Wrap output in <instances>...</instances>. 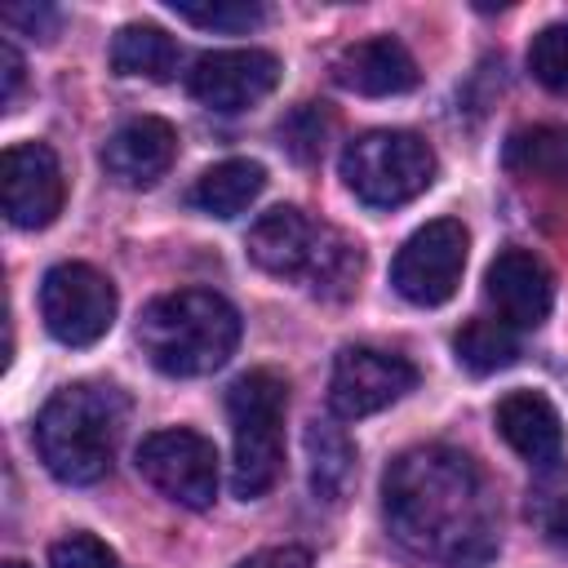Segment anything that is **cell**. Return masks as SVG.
<instances>
[{"mask_svg": "<svg viewBox=\"0 0 568 568\" xmlns=\"http://www.w3.org/2000/svg\"><path fill=\"white\" fill-rule=\"evenodd\" d=\"M382 519L390 541L422 568H484L501 537L484 470L444 444H417L386 466Z\"/></svg>", "mask_w": 568, "mask_h": 568, "instance_id": "obj_1", "label": "cell"}, {"mask_svg": "<svg viewBox=\"0 0 568 568\" xmlns=\"http://www.w3.org/2000/svg\"><path fill=\"white\" fill-rule=\"evenodd\" d=\"M124 395L102 382H71L36 417V448L53 479L62 484H98L111 475L120 435H124Z\"/></svg>", "mask_w": 568, "mask_h": 568, "instance_id": "obj_2", "label": "cell"}, {"mask_svg": "<svg viewBox=\"0 0 568 568\" xmlns=\"http://www.w3.org/2000/svg\"><path fill=\"white\" fill-rule=\"evenodd\" d=\"M244 244H248V257L266 275L302 280L315 297H328V302L351 297L359 288V275H364L359 244L346 231H337L328 222H315L311 213H302L293 204L266 209L248 226Z\"/></svg>", "mask_w": 568, "mask_h": 568, "instance_id": "obj_3", "label": "cell"}, {"mask_svg": "<svg viewBox=\"0 0 568 568\" xmlns=\"http://www.w3.org/2000/svg\"><path fill=\"white\" fill-rule=\"evenodd\" d=\"M138 346L164 377L217 373L240 346V311L213 288H178L142 306Z\"/></svg>", "mask_w": 568, "mask_h": 568, "instance_id": "obj_4", "label": "cell"}, {"mask_svg": "<svg viewBox=\"0 0 568 568\" xmlns=\"http://www.w3.org/2000/svg\"><path fill=\"white\" fill-rule=\"evenodd\" d=\"M284 408H288V382L275 368H253L235 377L226 390V417H231V493L244 501H257L275 488L284 470Z\"/></svg>", "mask_w": 568, "mask_h": 568, "instance_id": "obj_5", "label": "cell"}, {"mask_svg": "<svg viewBox=\"0 0 568 568\" xmlns=\"http://www.w3.org/2000/svg\"><path fill=\"white\" fill-rule=\"evenodd\" d=\"M342 182L368 209H399L435 182V151L408 129H373L346 142Z\"/></svg>", "mask_w": 568, "mask_h": 568, "instance_id": "obj_6", "label": "cell"}, {"mask_svg": "<svg viewBox=\"0 0 568 568\" xmlns=\"http://www.w3.org/2000/svg\"><path fill=\"white\" fill-rule=\"evenodd\" d=\"M138 475L173 506L209 510L217 497V448L191 426H164L138 444Z\"/></svg>", "mask_w": 568, "mask_h": 568, "instance_id": "obj_7", "label": "cell"}, {"mask_svg": "<svg viewBox=\"0 0 568 568\" xmlns=\"http://www.w3.org/2000/svg\"><path fill=\"white\" fill-rule=\"evenodd\" d=\"M40 320L62 346H93L115 324V284L89 262H58L40 280Z\"/></svg>", "mask_w": 568, "mask_h": 568, "instance_id": "obj_8", "label": "cell"}, {"mask_svg": "<svg viewBox=\"0 0 568 568\" xmlns=\"http://www.w3.org/2000/svg\"><path fill=\"white\" fill-rule=\"evenodd\" d=\"M466 244H470V235L457 217H435V222L417 226L390 262L395 293L413 306H444L462 284Z\"/></svg>", "mask_w": 568, "mask_h": 568, "instance_id": "obj_9", "label": "cell"}, {"mask_svg": "<svg viewBox=\"0 0 568 568\" xmlns=\"http://www.w3.org/2000/svg\"><path fill=\"white\" fill-rule=\"evenodd\" d=\"M413 386H417L413 359H404L395 351H377V346H346L333 359L328 404H333L337 417L355 422V417H368V413L390 408Z\"/></svg>", "mask_w": 568, "mask_h": 568, "instance_id": "obj_10", "label": "cell"}, {"mask_svg": "<svg viewBox=\"0 0 568 568\" xmlns=\"http://www.w3.org/2000/svg\"><path fill=\"white\" fill-rule=\"evenodd\" d=\"M67 178L49 142H13L0 155V204L22 231H40L62 213Z\"/></svg>", "mask_w": 568, "mask_h": 568, "instance_id": "obj_11", "label": "cell"}, {"mask_svg": "<svg viewBox=\"0 0 568 568\" xmlns=\"http://www.w3.org/2000/svg\"><path fill=\"white\" fill-rule=\"evenodd\" d=\"M275 84H280V58L266 49H217L195 58V67L186 71L191 98L222 115L257 106Z\"/></svg>", "mask_w": 568, "mask_h": 568, "instance_id": "obj_12", "label": "cell"}, {"mask_svg": "<svg viewBox=\"0 0 568 568\" xmlns=\"http://www.w3.org/2000/svg\"><path fill=\"white\" fill-rule=\"evenodd\" d=\"M484 293L497 306V320L510 328H537L555 302L550 266L528 248H501L484 271Z\"/></svg>", "mask_w": 568, "mask_h": 568, "instance_id": "obj_13", "label": "cell"}, {"mask_svg": "<svg viewBox=\"0 0 568 568\" xmlns=\"http://www.w3.org/2000/svg\"><path fill=\"white\" fill-rule=\"evenodd\" d=\"M173 155H178V129L160 115H133L106 138L102 169L120 186H151L169 173Z\"/></svg>", "mask_w": 568, "mask_h": 568, "instance_id": "obj_14", "label": "cell"}, {"mask_svg": "<svg viewBox=\"0 0 568 568\" xmlns=\"http://www.w3.org/2000/svg\"><path fill=\"white\" fill-rule=\"evenodd\" d=\"M333 80L346 93L359 98H395L417 84V62L395 36H373L355 40L333 58Z\"/></svg>", "mask_w": 568, "mask_h": 568, "instance_id": "obj_15", "label": "cell"}, {"mask_svg": "<svg viewBox=\"0 0 568 568\" xmlns=\"http://www.w3.org/2000/svg\"><path fill=\"white\" fill-rule=\"evenodd\" d=\"M497 435L528 462V466H555L564 457V422L555 413V404L537 390H510L497 399L493 408Z\"/></svg>", "mask_w": 568, "mask_h": 568, "instance_id": "obj_16", "label": "cell"}, {"mask_svg": "<svg viewBox=\"0 0 568 568\" xmlns=\"http://www.w3.org/2000/svg\"><path fill=\"white\" fill-rule=\"evenodd\" d=\"M306 479H311L315 501L324 506L346 501L355 484V444L333 417H315L306 426Z\"/></svg>", "mask_w": 568, "mask_h": 568, "instance_id": "obj_17", "label": "cell"}, {"mask_svg": "<svg viewBox=\"0 0 568 568\" xmlns=\"http://www.w3.org/2000/svg\"><path fill=\"white\" fill-rule=\"evenodd\" d=\"M266 186V169L257 160H222L213 169H204L191 186V204L209 217H240Z\"/></svg>", "mask_w": 568, "mask_h": 568, "instance_id": "obj_18", "label": "cell"}, {"mask_svg": "<svg viewBox=\"0 0 568 568\" xmlns=\"http://www.w3.org/2000/svg\"><path fill=\"white\" fill-rule=\"evenodd\" d=\"M182 62L178 40L164 27L129 22L111 40V71L115 75H142V80H173Z\"/></svg>", "mask_w": 568, "mask_h": 568, "instance_id": "obj_19", "label": "cell"}, {"mask_svg": "<svg viewBox=\"0 0 568 568\" xmlns=\"http://www.w3.org/2000/svg\"><path fill=\"white\" fill-rule=\"evenodd\" d=\"M501 164L519 178H541V182L568 178V129H559V124L515 129L501 146Z\"/></svg>", "mask_w": 568, "mask_h": 568, "instance_id": "obj_20", "label": "cell"}, {"mask_svg": "<svg viewBox=\"0 0 568 568\" xmlns=\"http://www.w3.org/2000/svg\"><path fill=\"white\" fill-rule=\"evenodd\" d=\"M453 351H457L462 368H470L475 377H488L519 359V337L501 320H466L453 337Z\"/></svg>", "mask_w": 568, "mask_h": 568, "instance_id": "obj_21", "label": "cell"}, {"mask_svg": "<svg viewBox=\"0 0 568 568\" xmlns=\"http://www.w3.org/2000/svg\"><path fill=\"white\" fill-rule=\"evenodd\" d=\"M528 519L555 550L568 555V462L564 457L555 466H541L537 484L528 488Z\"/></svg>", "mask_w": 568, "mask_h": 568, "instance_id": "obj_22", "label": "cell"}, {"mask_svg": "<svg viewBox=\"0 0 568 568\" xmlns=\"http://www.w3.org/2000/svg\"><path fill=\"white\" fill-rule=\"evenodd\" d=\"M169 9H173L182 22H191V27L226 31V36H235V31H253V27H262V18H266V9H262V4H248V0H209V4L173 0Z\"/></svg>", "mask_w": 568, "mask_h": 568, "instance_id": "obj_23", "label": "cell"}, {"mask_svg": "<svg viewBox=\"0 0 568 568\" xmlns=\"http://www.w3.org/2000/svg\"><path fill=\"white\" fill-rule=\"evenodd\" d=\"M328 129H333L328 111H324L320 102H302V106H293V111L284 115V124H280V146H284L297 164H311V160L324 155Z\"/></svg>", "mask_w": 568, "mask_h": 568, "instance_id": "obj_24", "label": "cell"}, {"mask_svg": "<svg viewBox=\"0 0 568 568\" xmlns=\"http://www.w3.org/2000/svg\"><path fill=\"white\" fill-rule=\"evenodd\" d=\"M528 71L541 89L568 93V22H550L528 44Z\"/></svg>", "mask_w": 568, "mask_h": 568, "instance_id": "obj_25", "label": "cell"}, {"mask_svg": "<svg viewBox=\"0 0 568 568\" xmlns=\"http://www.w3.org/2000/svg\"><path fill=\"white\" fill-rule=\"evenodd\" d=\"M49 568H124V564L93 532H71V537L49 546Z\"/></svg>", "mask_w": 568, "mask_h": 568, "instance_id": "obj_26", "label": "cell"}, {"mask_svg": "<svg viewBox=\"0 0 568 568\" xmlns=\"http://www.w3.org/2000/svg\"><path fill=\"white\" fill-rule=\"evenodd\" d=\"M0 18H4L9 27H18V31L36 36V40H53V31H58V22H62V13H58L53 4H9Z\"/></svg>", "mask_w": 568, "mask_h": 568, "instance_id": "obj_27", "label": "cell"}, {"mask_svg": "<svg viewBox=\"0 0 568 568\" xmlns=\"http://www.w3.org/2000/svg\"><path fill=\"white\" fill-rule=\"evenodd\" d=\"M235 568H311V555L302 546H266V550H253L248 559H240Z\"/></svg>", "mask_w": 568, "mask_h": 568, "instance_id": "obj_28", "label": "cell"}, {"mask_svg": "<svg viewBox=\"0 0 568 568\" xmlns=\"http://www.w3.org/2000/svg\"><path fill=\"white\" fill-rule=\"evenodd\" d=\"M0 80H4L0 106L9 111V106L18 102V89H22V58H18V49H13L9 40H0Z\"/></svg>", "mask_w": 568, "mask_h": 568, "instance_id": "obj_29", "label": "cell"}, {"mask_svg": "<svg viewBox=\"0 0 568 568\" xmlns=\"http://www.w3.org/2000/svg\"><path fill=\"white\" fill-rule=\"evenodd\" d=\"M4 568H27V564H18V559H9V564H4Z\"/></svg>", "mask_w": 568, "mask_h": 568, "instance_id": "obj_30", "label": "cell"}]
</instances>
